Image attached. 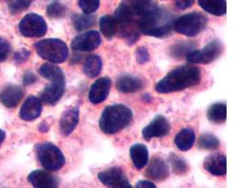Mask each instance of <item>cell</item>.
I'll return each mask as SVG.
<instances>
[{
  "mask_svg": "<svg viewBox=\"0 0 250 188\" xmlns=\"http://www.w3.org/2000/svg\"><path fill=\"white\" fill-rule=\"evenodd\" d=\"M136 2H140V3H151L152 0H133Z\"/></svg>",
  "mask_w": 250,
  "mask_h": 188,
  "instance_id": "cell-42",
  "label": "cell"
},
{
  "mask_svg": "<svg viewBox=\"0 0 250 188\" xmlns=\"http://www.w3.org/2000/svg\"><path fill=\"white\" fill-rule=\"evenodd\" d=\"M223 47L217 40L212 41L202 50H193L188 56L187 59L192 64H208L216 60L222 53Z\"/></svg>",
  "mask_w": 250,
  "mask_h": 188,
  "instance_id": "cell-8",
  "label": "cell"
},
{
  "mask_svg": "<svg viewBox=\"0 0 250 188\" xmlns=\"http://www.w3.org/2000/svg\"><path fill=\"white\" fill-rule=\"evenodd\" d=\"M37 80V77L35 75L34 73L30 70L26 71L24 74H23V82L24 86H29V85H32L34 84Z\"/></svg>",
  "mask_w": 250,
  "mask_h": 188,
  "instance_id": "cell-38",
  "label": "cell"
},
{
  "mask_svg": "<svg viewBox=\"0 0 250 188\" xmlns=\"http://www.w3.org/2000/svg\"><path fill=\"white\" fill-rule=\"evenodd\" d=\"M23 91L18 86H8L0 93V102L8 108H13L23 99Z\"/></svg>",
  "mask_w": 250,
  "mask_h": 188,
  "instance_id": "cell-19",
  "label": "cell"
},
{
  "mask_svg": "<svg viewBox=\"0 0 250 188\" xmlns=\"http://www.w3.org/2000/svg\"><path fill=\"white\" fill-rule=\"evenodd\" d=\"M173 17L170 12L152 5L138 20L139 31L156 38H164L171 34Z\"/></svg>",
  "mask_w": 250,
  "mask_h": 188,
  "instance_id": "cell-2",
  "label": "cell"
},
{
  "mask_svg": "<svg viewBox=\"0 0 250 188\" xmlns=\"http://www.w3.org/2000/svg\"><path fill=\"white\" fill-rule=\"evenodd\" d=\"M72 22L75 29L78 31H82L93 26L96 23V20H95V17H93L91 15L83 13V14H75L72 18Z\"/></svg>",
  "mask_w": 250,
  "mask_h": 188,
  "instance_id": "cell-29",
  "label": "cell"
},
{
  "mask_svg": "<svg viewBox=\"0 0 250 188\" xmlns=\"http://www.w3.org/2000/svg\"><path fill=\"white\" fill-rule=\"evenodd\" d=\"M78 5L83 13L91 14L100 8L101 1L100 0H79Z\"/></svg>",
  "mask_w": 250,
  "mask_h": 188,
  "instance_id": "cell-34",
  "label": "cell"
},
{
  "mask_svg": "<svg viewBox=\"0 0 250 188\" xmlns=\"http://www.w3.org/2000/svg\"><path fill=\"white\" fill-rule=\"evenodd\" d=\"M130 158L137 169L144 168L148 163V149L144 144H135L129 150Z\"/></svg>",
  "mask_w": 250,
  "mask_h": 188,
  "instance_id": "cell-21",
  "label": "cell"
},
{
  "mask_svg": "<svg viewBox=\"0 0 250 188\" xmlns=\"http://www.w3.org/2000/svg\"><path fill=\"white\" fill-rule=\"evenodd\" d=\"M37 156L42 165L49 171H56L65 164V156L61 150L52 143L37 146Z\"/></svg>",
  "mask_w": 250,
  "mask_h": 188,
  "instance_id": "cell-6",
  "label": "cell"
},
{
  "mask_svg": "<svg viewBox=\"0 0 250 188\" xmlns=\"http://www.w3.org/2000/svg\"><path fill=\"white\" fill-rule=\"evenodd\" d=\"M66 12H67L66 7L59 2H54V3L50 4L46 10L47 15L50 18H54V19H59V18L64 17Z\"/></svg>",
  "mask_w": 250,
  "mask_h": 188,
  "instance_id": "cell-32",
  "label": "cell"
},
{
  "mask_svg": "<svg viewBox=\"0 0 250 188\" xmlns=\"http://www.w3.org/2000/svg\"><path fill=\"white\" fill-rule=\"evenodd\" d=\"M30 57V52L28 50H26L25 48H23L19 51H17L14 55V60L16 63L18 64H21L25 62L27 59H29Z\"/></svg>",
  "mask_w": 250,
  "mask_h": 188,
  "instance_id": "cell-37",
  "label": "cell"
},
{
  "mask_svg": "<svg viewBox=\"0 0 250 188\" xmlns=\"http://www.w3.org/2000/svg\"><path fill=\"white\" fill-rule=\"evenodd\" d=\"M150 55L146 47H140L136 51V60L139 64H145L149 61Z\"/></svg>",
  "mask_w": 250,
  "mask_h": 188,
  "instance_id": "cell-36",
  "label": "cell"
},
{
  "mask_svg": "<svg viewBox=\"0 0 250 188\" xmlns=\"http://www.w3.org/2000/svg\"><path fill=\"white\" fill-rule=\"evenodd\" d=\"M28 182L36 188H55L58 187V180L44 170H34L28 175Z\"/></svg>",
  "mask_w": 250,
  "mask_h": 188,
  "instance_id": "cell-18",
  "label": "cell"
},
{
  "mask_svg": "<svg viewBox=\"0 0 250 188\" xmlns=\"http://www.w3.org/2000/svg\"><path fill=\"white\" fill-rule=\"evenodd\" d=\"M195 47L196 45L192 42H181L170 48V55L175 59H182L192 52Z\"/></svg>",
  "mask_w": 250,
  "mask_h": 188,
  "instance_id": "cell-28",
  "label": "cell"
},
{
  "mask_svg": "<svg viewBox=\"0 0 250 188\" xmlns=\"http://www.w3.org/2000/svg\"><path fill=\"white\" fill-rule=\"evenodd\" d=\"M198 2L204 11L213 15L221 16L227 12L225 0H198Z\"/></svg>",
  "mask_w": 250,
  "mask_h": 188,
  "instance_id": "cell-23",
  "label": "cell"
},
{
  "mask_svg": "<svg viewBox=\"0 0 250 188\" xmlns=\"http://www.w3.org/2000/svg\"><path fill=\"white\" fill-rule=\"evenodd\" d=\"M195 140H196V136L193 130L185 128L181 130L175 137L174 144L180 151L187 152L193 147Z\"/></svg>",
  "mask_w": 250,
  "mask_h": 188,
  "instance_id": "cell-22",
  "label": "cell"
},
{
  "mask_svg": "<svg viewBox=\"0 0 250 188\" xmlns=\"http://www.w3.org/2000/svg\"><path fill=\"white\" fill-rule=\"evenodd\" d=\"M193 4L194 0H175V6L179 10H187L192 7Z\"/></svg>",
  "mask_w": 250,
  "mask_h": 188,
  "instance_id": "cell-39",
  "label": "cell"
},
{
  "mask_svg": "<svg viewBox=\"0 0 250 188\" xmlns=\"http://www.w3.org/2000/svg\"><path fill=\"white\" fill-rule=\"evenodd\" d=\"M208 119L216 124L225 122L227 119V106L226 104L217 103L209 107L207 111Z\"/></svg>",
  "mask_w": 250,
  "mask_h": 188,
  "instance_id": "cell-24",
  "label": "cell"
},
{
  "mask_svg": "<svg viewBox=\"0 0 250 188\" xmlns=\"http://www.w3.org/2000/svg\"><path fill=\"white\" fill-rule=\"evenodd\" d=\"M32 0H8L10 12L15 14L26 10L31 5Z\"/></svg>",
  "mask_w": 250,
  "mask_h": 188,
  "instance_id": "cell-33",
  "label": "cell"
},
{
  "mask_svg": "<svg viewBox=\"0 0 250 188\" xmlns=\"http://www.w3.org/2000/svg\"><path fill=\"white\" fill-rule=\"evenodd\" d=\"M146 174L151 180H154L157 182L164 181L169 177L168 164L164 162L162 158L156 156L152 158L150 164L148 165Z\"/></svg>",
  "mask_w": 250,
  "mask_h": 188,
  "instance_id": "cell-17",
  "label": "cell"
},
{
  "mask_svg": "<svg viewBox=\"0 0 250 188\" xmlns=\"http://www.w3.org/2000/svg\"><path fill=\"white\" fill-rule=\"evenodd\" d=\"M205 170L215 176H224L227 173V159L223 154H211L204 163Z\"/></svg>",
  "mask_w": 250,
  "mask_h": 188,
  "instance_id": "cell-16",
  "label": "cell"
},
{
  "mask_svg": "<svg viewBox=\"0 0 250 188\" xmlns=\"http://www.w3.org/2000/svg\"><path fill=\"white\" fill-rule=\"evenodd\" d=\"M79 107L71 106L65 110L60 118L59 128L62 135L69 136L79 122Z\"/></svg>",
  "mask_w": 250,
  "mask_h": 188,
  "instance_id": "cell-14",
  "label": "cell"
},
{
  "mask_svg": "<svg viewBox=\"0 0 250 188\" xmlns=\"http://www.w3.org/2000/svg\"><path fill=\"white\" fill-rule=\"evenodd\" d=\"M65 80H57L51 81V84L47 86L41 94L42 102L46 105L54 106L61 99L65 92Z\"/></svg>",
  "mask_w": 250,
  "mask_h": 188,
  "instance_id": "cell-13",
  "label": "cell"
},
{
  "mask_svg": "<svg viewBox=\"0 0 250 188\" xmlns=\"http://www.w3.org/2000/svg\"><path fill=\"white\" fill-rule=\"evenodd\" d=\"M206 25V16L200 12H191L182 15L174 20L172 24V29L183 35L194 37L203 32Z\"/></svg>",
  "mask_w": 250,
  "mask_h": 188,
  "instance_id": "cell-5",
  "label": "cell"
},
{
  "mask_svg": "<svg viewBox=\"0 0 250 188\" xmlns=\"http://www.w3.org/2000/svg\"><path fill=\"white\" fill-rule=\"evenodd\" d=\"M220 145V142L218 141V139L216 138L215 135L213 134H209V133H205L203 134L198 141V146L206 151H213L216 150Z\"/></svg>",
  "mask_w": 250,
  "mask_h": 188,
  "instance_id": "cell-30",
  "label": "cell"
},
{
  "mask_svg": "<svg viewBox=\"0 0 250 188\" xmlns=\"http://www.w3.org/2000/svg\"><path fill=\"white\" fill-rule=\"evenodd\" d=\"M170 133L169 121L164 116H157L147 126L143 129V137L146 141H151L155 138H164Z\"/></svg>",
  "mask_w": 250,
  "mask_h": 188,
  "instance_id": "cell-11",
  "label": "cell"
},
{
  "mask_svg": "<svg viewBox=\"0 0 250 188\" xmlns=\"http://www.w3.org/2000/svg\"><path fill=\"white\" fill-rule=\"evenodd\" d=\"M19 31L26 38H39L45 35L47 24L43 17L37 13L26 14L19 24Z\"/></svg>",
  "mask_w": 250,
  "mask_h": 188,
  "instance_id": "cell-7",
  "label": "cell"
},
{
  "mask_svg": "<svg viewBox=\"0 0 250 188\" xmlns=\"http://www.w3.org/2000/svg\"><path fill=\"white\" fill-rule=\"evenodd\" d=\"M35 49L42 59L52 63H62L68 59V46L59 39H46L38 42Z\"/></svg>",
  "mask_w": 250,
  "mask_h": 188,
  "instance_id": "cell-4",
  "label": "cell"
},
{
  "mask_svg": "<svg viewBox=\"0 0 250 188\" xmlns=\"http://www.w3.org/2000/svg\"><path fill=\"white\" fill-rule=\"evenodd\" d=\"M102 38L98 31L91 30L75 37L71 43V48L78 52H90L101 46Z\"/></svg>",
  "mask_w": 250,
  "mask_h": 188,
  "instance_id": "cell-10",
  "label": "cell"
},
{
  "mask_svg": "<svg viewBox=\"0 0 250 188\" xmlns=\"http://www.w3.org/2000/svg\"><path fill=\"white\" fill-rule=\"evenodd\" d=\"M112 87V80L109 77H102L93 83L90 88L88 98L94 105L104 102L108 97Z\"/></svg>",
  "mask_w": 250,
  "mask_h": 188,
  "instance_id": "cell-12",
  "label": "cell"
},
{
  "mask_svg": "<svg viewBox=\"0 0 250 188\" xmlns=\"http://www.w3.org/2000/svg\"><path fill=\"white\" fill-rule=\"evenodd\" d=\"M42 111V100L39 99L38 97L30 96L24 101L23 106L21 107L19 115L23 120L32 121L41 116Z\"/></svg>",
  "mask_w": 250,
  "mask_h": 188,
  "instance_id": "cell-15",
  "label": "cell"
},
{
  "mask_svg": "<svg viewBox=\"0 0 250 188\" xmlns=\"http://www.w3.org/2000/svg\"><path fill=\"white\" fill-rule=\"evenodd\" d=\"M11 49L12 48H11L10 43L5 39L0 38V62L5 61L8 59L11 53Z\"/></svg>",
  "mask_w": 250,
  "mask_h": 188,
  "instance_id": "cell-35",
  "label": "cell"
},
{
  "mask_svg": "<svg viewBox=\"0 0 250 188\" xmlns=\"http://www.w3.org/2000/svg\"><path fill=\"white\" fill-rule=\"evenodd\" d=\"M144 82L135 76L125 74L120 76L116 81V88L122 94H133L140 91Z\"/></svg>",
  "mask_w": 250,
  "mask_h": 188,
  "instance_id": "cell-20",
  "label": "cell"
},
{
  "mask_svg": "<svg viewBox=\"0 0 250 188\" xmlns=\"http://www.w3.org/2000/svg\"><path fill=\"white\" fill-rule=\"evenodd\" d=\"M132 117V111L125 105L107 106L100 118V128L106 135H114L128 126Z\"/></svg>",
  "mask_w": 250,
  "mask_h": 188,
  "instance_id": "cell-3",
  "label": "cell"
},
{
  "mask_svg": "<svg viewBox=\"0 0 250 188\" xmlns=\"http://www.w3.org/2000/svg\"><path fill=\"white\" fill-rule=\"evenodd\" d=\"M169 160L174 173L181 175V174H185L188 170V165L187 164V162L181 157L177 156L176 154H171Z\"/></svg>",
  "mask_w": 250,
  "mask_h": 188,
  "instance_id": "cell-31",
  "label": "cell"
},
{
  "mask_svg": "<svg viewBox=\"0 0 250 188\" xmlns=\"http://www.w3.org/2000/svg\"><path fill=\"white\" fill-rule=\"evenodd\" d=\"M137 188H156V186L149 181H140L136 184Z\"/></svg>",
  "mask_w": 250,
  "mask_h": 188,
  "instance_id": "cell-40",
  "label": "cell"
},
{
  "mask_svg": "<svg viewBox=\"0 0 250 188\" xmlns=\"http://www.w3.org/2000/svg\"><path fill=\"white\" fill-rule=\"evenodd\" d=\"M5 138H6V133L3 130L0 129V145L3 143Z\"/></svg>",
  "mask_w": 250,
  "mask_h": 188,
  "instance_id": "cell-41",
  "label": "cell"
},
{
  "mask_svg": "<svg viewBox=\"0 0 250 188\" xmlns=\"http://www.w3.org/2000/svg\"><path fill=\"white\" fill-rule=\"evenodd\" d=\"M40 74L50 81H57V80H65V74L63 70L58 66L54 64H43L40 68Z\"/></svg>",
  "mask_w": 250,
  "mask_h": 188,
  "instance_id": "cell-27",
  "label": "cell"
},
{
  "mask_svg": "<svg viewBox=\"0 0 250 188\" xmlns=\"http://www.w3.org/2000/svg\"><path fill=\"white\" fill-rule=\"evenodd\" d=\"M103 69V60L97 56L93 55L88 57L83 64V72L90 78H94L101 73Z\"/></svg>",
  "mask_w": 250,
  "mask_h": 188,
  "instance_id": "cell-25",
  "label": "cell"
},
{
  "mask_svg": "<svg viewBox=\"0 0 250 188\" xmlns=\"http://www.w3.org/2000/svg\"><path fill=\"white\" fill-rule=\"evenodd\" d=\"M202 73L198 67L186 65L171 70L156 86L159 94H171L192 88L201 82Z\"/></svg>",
  "mask_w": 250,
  "mask_h": 188,
  "instance_id": "cell-1",
  "label": "cell"
},
{
  "mask_svg": "<svg viewBox=\"0 0 250 188\" xmlns=\"http://www.w3.org/2000/svg\"><path fill=\"white\" fill-rule=\"evenodd\" d=\"M99 180L107 188H131V185L122 169L112 167L99 173Z\"/></svg>",
  "mask_w": 250,
  "mask_h": 188,
  "instance_id": "cell-9",
  "label": "cell"
},
{
  "mask_svg": "<svg viewBox=\"0 0 250 188\" xmlns=\"http://www.w3.org/2000/svg\"><path fill=\"white\" fill-rule=\"evenodd\" d=\"M100 29L107 39H112L117 32L118 25L114 16L104 15L100 20Z\"/></svg>",
  "mask_w": 250,
  "mask_h": 188,
  "instance_id": "cell-26",
  "label": "cell"
}]
</instances>
